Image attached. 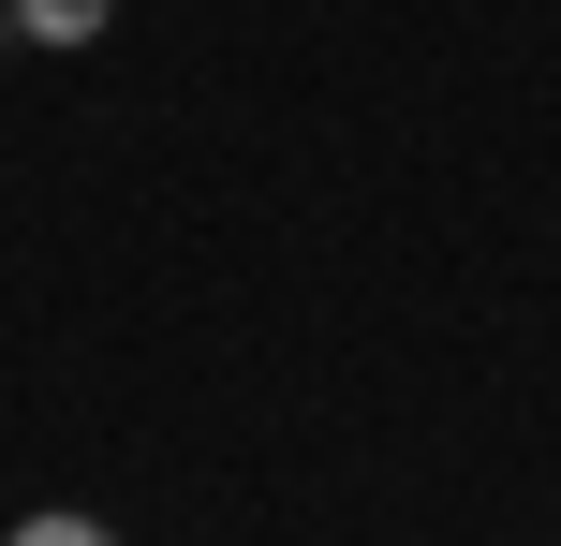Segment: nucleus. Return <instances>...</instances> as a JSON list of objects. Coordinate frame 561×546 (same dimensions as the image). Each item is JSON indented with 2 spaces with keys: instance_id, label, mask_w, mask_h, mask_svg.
<instances>
[{
  "instance_id": "obj_1",
  "label": "nucleus",
  "mask_w": 561,
  "mask_h": 546,
  "mask_svg": "<svg viewBox=\"0 0 561 546\" xmlns=\"http://www.w3.org/2000/svg\"><path fill=\"white\" fill-rule=\"evenodd\" d=\"M118 0H15V45H104Z\"/></svg>"
},
{
  "instance_id": "obj_2",
  "label": "nucleus",
  "mask_w": 561,
  "mask_h": 546,
  "mask_svg": "<svg viewBox=\"0 0 561 546\" xmlns=\"http://www.w3.org/2000/svg\"><path fill=\"white\" fill-rule=\"evenodd\" d=\"M0 546H118V532H104V518H15Z\"/></svg>"
},
{
  "instance_id": "obj_3",
  "label": "nucleus",
  "mask_w": 561,
  "mask_h": 546,
  "mask_svg": "<svg viewBox=\"0 0 561 546\" xmlns=\"http://www.w3.org/2000/svg\"><path fill=\"white\" fill-rule=\"evenodd\" d=\"M0 45H15V0H0Z\"/></svg>"
}]
</instances>
